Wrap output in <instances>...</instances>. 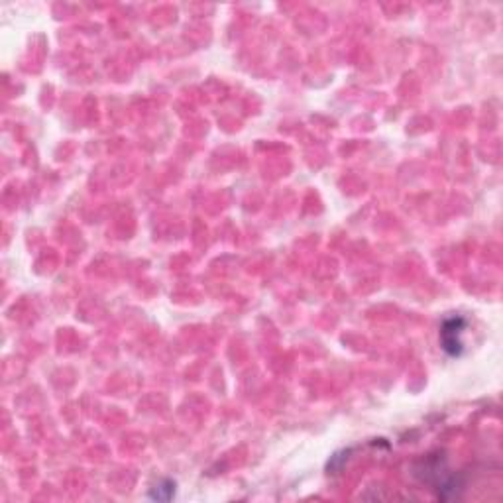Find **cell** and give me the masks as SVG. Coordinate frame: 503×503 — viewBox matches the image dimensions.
Returning a JSON list of instances; mask_svg holds the SVG:
<instances>
[{
	"mask_svg": "<svg viewBox=\"0 0 503 503\" xmlns=\"http://www.w3.org/2000/svg\"><path fill=\"white\" fill-rule=\"evenodd\" d=\"M466 331V319L464 317H448L445 319V323L440 326V346L442 350L447 352L448 356L458 358L464 352V340L462 334Z\"/></svg>",
	"mask_w": 503,
	"mask_h": 503,
	"instance_id": "obj_1",
	"label": "cell"
},
{
	"mask_svg": "<svg viewBox=\"0 0 503 503\" xmlns=\"http://www.w3.org/2000/svg\"><path fill=\"white\" fill-rule=\"evenodd\" d=\"M148 495H150V499H158V502H170L171 497L175 495V482L165 480V482H162L160 485L152 488V492H150Z\"/></svg>",
	"mask_w": 503,
	"mask_h": 503,
	"instance_id": "obj_2",
	"label": "cell"
}]
</instances>
